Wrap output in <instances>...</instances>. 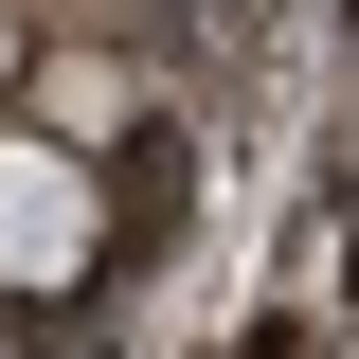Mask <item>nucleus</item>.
I'll return each instance as SVG.
<instances>
[{"mask_svg":"<svg viewBox=\"0 0 359 359\" xmlns=\"http://www.w3.org/2000/svg\"><path fill=\"white\" fill-rule=\"evenodd\" d=\"M90 252H108V216H90L72 144H0V287L54 306V287H90Z\"/></svg>","mask_w":359,"mask_h":359,"instance_id":"1","label":"nucleus"}]
</instances>
